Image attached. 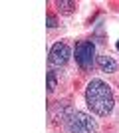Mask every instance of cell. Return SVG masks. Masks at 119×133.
I'll return each instance as SVG.
<instances>
[{
	"instance_id": "cell-4",
	"label": "cell",
	"mask_w": 119,
	"mask_h": 133,
	"mask_svg": "<svg viewBox=\"0 0 119 133\" xmlns=\"http://www.w3.org/2000/svg\"><path fill=\"white\" fill-rule=\"evenodd\" d=\"M69 58H72V50H69V46L68 44H64V42H56V44L52 46V50H50V64L54 68H62L66 66L69 62Z\"/></svg>"
},
{
	"instance_id": "cell-6",
	"label": "cell",
	"mask_w": 119,
	"mask_h": 133,
	"mask_svg": "<svg viewBox=\"0 0 119 133\" xmlns=\"http://www.w3.org/2000/svg\"><path fill=\"white\" fill-rule=\"evenodd\" d=\"M56 4H58V8H62L64 12H72V10L75 8V2H64V0L60 2V0H58Z\"/></svg>"
},
{
	"instance_id": "cell-2",
	"label": "cell",
	"mask_w": 119,
	"mask_h": 133,
	"mask_svg": "<svg viewBox=\"0 0 119 133\" xmlns=\"http://www.w3.org/2000/svg\"><path fill=\"white\" fill-rule=\"evenodd\" d=\"M64 123H66L69 133H95L97 131V123L91 119V115L78 109H72V107H68V111H66Z\"/></svg>"
},
{
	"instance_id": "cell-8",
	"label": "cell",
	"mask_w": 119,
	"mask_h": 133,
	"mask_svg": "<svg viewBox=\"0 0 119 133\" xmlns=\"http://www.w3.org/2000/svg\"><path fill=\"white\" fill-rule=\"evenodd\" d=\"M48 26H50V28L56 26V18H54V16H48Z\"/></svg>"
},
{
	"instance_id": "cell-9",
	"label": "cell",
	"mask_w": 119,
	"mask_h": 133,
	"mask_svg": "<svg viewBox=\"0 0 119 133\" xmlns=\"http://www.w3.org/2000/svg\"><path fill=\"white\" fill-rule=\"evenodd\" d=\"M117 50H119V42H117Z\"/></svg>"
},
{
	"instance_id": "cell-1",
	"label": "cell",
	"mask_w": 119,
	"mask_h": 133,
	"mask_svg": "<svg viewBox=\"0 0 119 133\" xmlns=\"http://www.w3.org/2000/svg\"><path fill=\"white\" fill-rule=\"evenodd\" d=\"M85 103L91 109V113L105 117L113 111V105H115L113 91L103 79H91L85 88Z\"/></svg>"
},
{
	"instance_id": "cell-7",
	"label": "cell",
	"mask_w": 119,
	"mask_h": 133,
	"mask_svg": "<svg viewBox=\"0 0 119 133\" xmlns=\"http://www.w3.org/2000/svg\"><path fill=\"white\" fill-rule=\"evenodd\" d=\"M56 74L54 72H48V91H54L56 89Z\"/></svg>"
},
{
	"instance_id": "cell-3",
	"label": "cell",
	"mask_w": 119,
	"mask_h": 133,
	"mask_svg": "<svg viewBox=\"0 0 119 133\" xmlns=\"http://www.w3.org/2000/svg\"><path fill=\"white\" fill-rule=\"evenodd\" d=\"M75 62L79 64V68H83V70H89L93 66V62H95V46L93 42H79L75 46Z\"/></svg>"
},
{
	"instance_id": "cell-5",
	"label": "cell",
	"mask_w": 119,
	"mask_h": 133,
	"mask_svg": "<svg viewBox=\"0 0 119 133\" xmlns=\"http://www.w3.org/2000/svg\"><path fill=\"white\" fill-rule=\"evenodd\" d=\"M97 66H99V70L105 72V74L117 72V62H115L111 56H99V58H97Z\"/></svg>"
}]
</instances>
